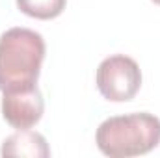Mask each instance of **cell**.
Masks as SVG:
<instances>
[{
	"mask_svg": "<svg viewBox=\"0 0 160 158\" xmlns=\"http://www.w3.org/2000/svg\"><path fill=\"white\" fill-rule=\"evenodd\" d=\"M45 41L30 28H9L0 36V91H19L38 86Z\"/></svg>",
	"mask_w": 160,
	"mask_h": 158,
	"instance_id": "cell-1",
	"label": "cell"
},
{
	"mask_svg": "<svg viewBox=\"0 0 160 158\" xmlns=\"http://www.w3.org/2000/svg\"><path fill=\"white\" fill-rule=\"evenodd\" d=\"M95 141L102 155L112 158L147 155L160 143V119L147 112L108 117L99 125Z\"/></svg>",
	"mask_w": 160,
	"mask_h": 158,
	"instance_id": "cell-2",
	"label": "cell"
},
{
	"mask_svg": "<svg viewBox=\"0 0 160 158\" xmlns=\"http://www.w3.org/2000/svg\"><path fill=\"white\" fill-rule=\"evenodd\" d=\"M95 80L101 95L106 101L127 102L140 91L142 71L132 58L125 54H114L101 62Z\"/></svg>",
	"mask_w": 160,
	"mask_h": 158,
	"instance_id": "cell-3",
	"label": "cell"
},
{
	"mask_svg": "<svg viewBox=\"0 0 160 158\" xmlns=\"http://www.w3.org/2000/svg\"><path fill=\"white\" fill-rule=\"evenodd\" d=\"M45 112V101L38 86L19 91H4L2 97V116L17 130L32 128L39 123Z\"/></svg>",
	"mask_w": 160,
	"mask_h": 158,
	"instance_id": "cell-4",
	"label": "cell"
},
{
	"mask_svg": "<svg viewBox=\"0 0 160 158\" xmlns=\"http://www.w3.org/2000/svg\"><path fill=\"white\" fill-rule=\"evenodd\" d=\"M2 156H26V158H47L50 156L48 143L45 136L39 132H34L30 128L17 130L15 134L8 136L2 141L0 149Z\"/></svg>",
	"mask_w": 160,
	"mask_h": 158,
	"instance_id": "cell-5",
	"label": "cell"
},
{
	"mask_svg": "<svg viewBox=\"0 0 160 158\" xmlns=\"http://www.w3.org/2000/svg\"><path fill=\"white\" fill-rule=\"evenodd\" d=\"M65 4L67 0H17V7L24 15L39 21L56 19L65 9Z\"/></svg>",
	"mask_w": 160,
	"mask_h": 158,
	"instance_id": "cell-6",
	"label": "cell"
},
{
	"mask_svg": "<svg viewBox=\"0 0 160 158\" xmlns=\"http://www.w3.org/2000/svg\"><path fill=\"white\" fill-rule=\"evenodd\" d=\"M153 2H155V4H158V6H160V0H153Z\"/></svg>",
	"mask_w": 160,
	"mask_h": 158,
	"instance_id": "cell-7",
	"label": "cell"
}]
</instances>
